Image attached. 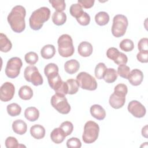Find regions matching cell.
Instances as JSON below:
<instances>
[{
	"label": "cell",
	"mask_w": 148,
	"mask_h": 148,
	"mask_svg": "<svg viewBox=\"0 0 148 148\" xmlns=\"http://www.w3.org/2000/svg\"><path fill=\"white\" fill-rule=\"evenodd\" d=\"M26 10L21 5H16L13 8L8 14L7 20L12 29L17 33L23 32L25 28V17Z\"/></svg>",
	"instance_id": "cell-1"
},
{
	"label": "cell",
	"mask_w": 148,
	"mask_h": 148,
	"mask_svg": "<svg viewBox=\"0 0 148 148\" xmlns=\"http://www.w3.org/2000/svg\"><path fill=\"white\" fill-rule=\"evenodd\" d=\"M50 16V10L47 7H41L32 12L29 19V23L31 29L34 30L40 29L43 23L47 21Z\"/></svg>",
	"instance_id": "cell-2"
},
{
	"label": "cell",
	"mask_w": 148,
	"mask_h": 148,
	"mask_svg": "<svg viewBox=\"0 0 148 148\" xmlns=\"http://www.w3.org/2000/svg\"><path fill=\"white\" fill-rule=\"evenodd\" d=\"M58 50L60 55L63 57H69L73 55L75 51L73 40L71 36L68 34H63L58 39Z\"/></svg>",
	"instance_id": "cell-3"
},
{
	"label": "cell",
	"mask_w": 148,
	"mask_h": 148,
	"mask_svg": "<svg viewBox=\"0 0 148 148\" xmlns=\"http://www.w3.org/2000/svg\"><path fill=\"white\" fill-rule=\"evenodd\" d=\"M99 127L97 123L93 121H88L84 125L82 139L86 143L94 142L98 137Z\"/></svg>",
	"instance_id": "cell-4"
},
{
	"label": "cell",
	"mask_w": 148,
	"mask_h": 148,
	"mask_svg": "<svg viewBox=\"0 0 148 148\" xmlns=\"http://www.w3.org/2000/svg\"><path fill=\"white\" fill-rule=\"evenodd\" d=\"M128 25V19L126 16L123 14H117L113 19L112 26V33L116 38L123 36Z\"/></svg>",
	"instance_id": "cell-5"
},
{
	"label": "cell",
	"mask_w": 148,
	"mask_h": 148,
	"mask_svg": "<svg viewBox=\"0 0 148 148\" xmlns=\"http://www.w3.org/2000/svg\"><path fill=\"white\" fill-rule=\"evenodd\" d=\"M51 104L59 113L68 114L71 110V106L68 103L65 95L56 93L51 98Z\"/></svg>",
	"instance_id": "cell-6"
},
{
	"label": "cell",
	"mask_w": 148,
	"mask_h": 148,
	"mask_svg": "<svg viewBox=\"0 0 148 148\" xmlns=\"http://www.w3.org/2000/svg\"><path fill=\"white\" fill-rule=\"evenodd\" d=\"M76 80L83 89L93 91L97 88V83L95 78L86 72H80L76 76Z\"/></svg>",
	"instance_id": "cell-7"
},
{
	"label": "cell",
	"mask_w": 148,
	"mask_h": 148,
	"mask_svg": "<svg viewBox=\"0 0 148 148\" xmlns=\"http://www.w3.org/2000/svg\"><path fill=\"white\" fill-rule=\"evenodd\" d=\"M22 65L23 62L20 58L14 57L10 58L6 64L5 74L9 78H16L20 74Z\"/></svg>",
	"instance_id": "cell-8"
},
{
	"label": "cell",
	"mask_w": 148,
	"mask_h": 148,
	"mask_svg": "<svg viewBox=\"0 0 148 148\" xmlns=\"http://www.w3.org/2000/svg\"><path fill=\"white\" fill-rule=\"evenodd\" d=\"M24 76L27 82L32 83L35 86L43 84V77L35 66H27L24 69Z\"/></svg>",
	"instance_id": "cell-9"
},
{
	"label": "cell",
	"mask_w": 148,
	"mask_h": 148,
	"mask_svg": "<svg viewBox=\"0 0 148 148\" xmlns=\"http://www.w3.org/2000/svg\"><path fill=\"white\" fill-rule=\"evenodd\" d=\"M108 58L113 60L114 63L117 65L126 64L128 61L127 56L123 53L120 52L119 50L115 47H110L106 51Z\"/></svg>",
	"instance_id": "cell-10"
},
{
	"label": "cell",
	"mask_w": 148,
	"mask_h": 148,
	"mask_svg": "<svg viewBox=\"0 0 148 148\" xmlns=\"http://www.w3.org/2000/svg\"><path fill=\"white\" fill-rule=\"evenodd\" d=\"M15 88L10 82H5L0 88V99L2 101L7 102L11 100L14 94Z\"/></svg>",
	"instance_id": "cell-11"
},
{
	"label": "cell",
	"mask_w": 148,
	"mask_h": 148,
	"mask_svg": "<svg viewBox=\"0 0 148 148\" xmlns=\"http://www.w3.org/2000/svg\"><path fill=\"white\" fill-rule=\"evenodd\" d=\"M128 110L134 117L137 118L144 117L146 112L145 107L140 102L136 100L130 102L128 105Z\"/></svg>",
	"instance_id": "cell-12"
},
{
	"label": "cell",
	"mask_w": 148,
	"mask_h": 148,
	"mask_svg": "<svg viewBox=\"0 0 148 148\" xmlns=\"http://www.w3.org/2000/svg\"><path fill=\"white\" fill-rule=\"evenodd\" d=\"M125 95L124 94L114 91L110 96L109 100L111 107L114 109H119L123 107L125 102Z\"/></svg>",
	"instance_id": "cell-13"
},
{
	"label": "cell",
	"mask_w": 148,
	"mask_h": 148,
	"mask_svg": "<svg viewBox=\"0 0 148 148\" xmlns=\"http://www.w3.org/2000/svg\"><path fill=\"white\" fill-rule=\"evenodd\" d=\"M143 79V72L138 69H134L130 72L127 79L133 86H136L142 83Z\"/></svg>",
	"instance_id": "cell-14"
},
{
	"label": "cell",
	"mask_w": 148,
	"mask_h": 148,
	"mask_svg": "<svg viewBox=\"0 0 148 148\" xmlns=\"http://www.w3.org/2000/svg\"><path fill=\"white\" fill-rule=\"evenodd\" d=\"M90 113L92 117L98 120H103L106 116L105 109L99 105L95 104L90 108Z\"/></svg>",
	"instance_id": "cell-15"
},
{
	"label": "cell",
	"mask_w": 148,
	"mask_h": 148,
	"mask_svg": "<svg viewBox=\"0 0 148 148\" xmlns=\"http://www.w3.org/2000/svg\"><path fill=\"white\" fill-rule=\"evenodd\" d=\"M78 53L82 57H88L90 56L93 50L92 46L88 42L84 41L81 42L78 46Z\"/></svg>",
	"instance_id": "cell-16"
},
{
	"label": "cell",
	"mask_w": 148,
	"mask_h": 148,
	"mask_svg": "<svg viewBox=\"0 0 148 148\" xmlns=\"http://www.w3.org/2000/svg\"><path fill=\"white\" fill-rule=\"evenodd\" d=\"M12 129L16 134L18 135H23L27 132V125L24 121L18 119L13 122Z\"/></svg>",
	"instance_id": "cell-17"
},
{
	"label": "cell",
	"mask_w": 148,
	"mask_h": 148,
	"mask_svg": "<svg viewBox=\"0 0 148 148\" xmlns=\"http://www.w3.org/2000/svg\"><path fill=\"white\" fill-rule=\"evenodd\" d=\"M66 135L64 131L59 127L54 128L51 132L50 138L51 140L55 143L59 144L62 143L65 139Z\"/></svg>",
	"instance_id": "cell-18"
},
{
	"label": "cell",
	"mask_w": 148,
	"mask_h": 148,
	"mask_svg": "<svg viewBox=\"0 0 148 148\" xmlns=\"http://www.w3.org/2000/svg\"><path fill=\"white\" fill-rule=\"evenodd\" d=\"M30 134L35 139H40L45 135V129L41 125L35 124L31 127Z\"/></svg>",
	"instance_id": "cell-19"
},
{
	"label": "cell",
	"mask_w": 148,
	"mask_h": 148,
	"mask_svg": "<svg viewBox=\"0 0 148 148\" xmlns=\"http://www.w3.org/2000/svg\"><path fill=\"white\" fill-rule=\"evenodd\" d=\"M80 68L79 62L74 59L67 61L64 65V69L69 74H73L77 72Z\"/></svg>",
	"instance_id": "cell-20"
},
{
	"label": "cell",
	"mask_w": 148,
	"mask_h": 148,
	"mask_svg": "<svg viewBox=\"0 0 148 148\" xmlns=\"http://www.w3.org/2000/svg\"><path fill=\"white\" fill-rule=\"evenodd\" d=\"M25 117L30 121H35L38 120L39 116V112L35 107H28L24 112Z\"/></svg>",
	"instance_id": "cell-21"
},
{
	"label": "cell",
	"mask_w": 148,
	"mask_h": 148,
	"mask_svg": "<svg viewBox=\"0 0 148 148\" xmlns=\"http://www.w3.org/2000/svg\"><path fill=\"white\" fill-rule=\"evenodd\" d=\"M12 47L10 40L8 38L6 35L3 33L0 34V50L2 52H8Z\"/></svg>",
	"instance_id": "cell-22"
},
{
	"label": "cell",
	"mask_w": 148,
	"mask_h": 148,
	"mask_svg": "<svg viewBox=\"0 0 148 148\" xmlns=\"http://www.w3.org/2000/svg\"><path fill=\"white\" fill-rule=\"evenodd\" d=\"M55 53L56 49L53 45H46L44 46L40 50V54L45 59H50L52 58Z\"/></svg>",
	"instance_id": "cell-23"
},
{
	"label": "cell",
	"mask_w": 148,
	"mask_h": 148,
	"mask_svg": "<svg viewBox=\"0 0 148 148\" xmlns=\"http://www.w3.org/2000/svg\"><path fill=\"white\" fill-rule=\"evenodd\" d=\"M18 96L22 99L29 100L33 96V91L29 86H23L18 91Z\"/></svg>",
	"instance_id": "cell-24"
},
{
	"label": "cell",
	"mask_w": 148,
	"mask_h": 148,
	"mask_svg": "<svg viewBox=\"0 0 148 148\" xmlns=\"http://www.w3.org/2000/svg\"><path fill=\"white\" fill-rule=\"evenodd\" d=\"M51 18L54 24L61 25L66 22V16L63 12H54L52 15Z\"/></svg>",
	"instance_id": "cell-25"
},
{
	"label": "cell",
	"mask_w": 148,
	"mask_h": 148,
	"mask_svg": "<svg viewBox=\"0 0 148 148\" xmlns=\"http://www.w3.org/2000/svg\"><path fill=\"white\" fill-rule=\"evenodd\" d=\"M95 21L99 25H105L109 21V16L105 12H99L95 16Z\"/></svg>",
	"instance_id": "cell-26"
},
{
	"label": "cell",
	"mask_w": 148,
	"mask_h": 148,
	"mask_svg": "<svg viewBox=\"0 0 148 148\" xmlns=\"http://www.w3.org/2000/svg\"><path fill=\"white\" fill-rule=\"evenodd\" d=\"M117 77V71L113 68H107L103 77L104 80L108 83H112L116 81Z\"/></svg>",
	"instance_id": "cell-27"
},
{
	"label": "cell",
	"mask_w": 148,
	"mask_h": 148,
	"mask_svg": "<svg viewBox=\"0 0 148 148\" xmlns=\"http://www.w3.org/2000/svg\"><path fill=\"white\" fill-rule=\"evenodd\" d=\"M66 83L68 85V94L71 95L75 94L78 91L79 84L77 80H75L73 79H70L67 80Z\"/></svg>",
	"instance_id": "cell-28"
},
{
	"label": "cell",
	"mask_w": 148,
	"mask_h": 148,
	"mask_svg": "<svg viewBox=\"0 0 148 148\" xmlns=\"http://www.w3.org/2000/svg\"><path fill=\"white\" fill-rule=\"evenodd\" d=\"M8 113L12 117L19 115L21 111V108L16 103H12L7 106Z\"/></svg>",
	"instance_id": "cell-29"
},
{
	"label": "cell",
	"mask_w": 148,
	"mask_h": 148,
	"mask_svg": "<svg viewBox=\"0 0 148 148\" xmlns=\"http://www.w3.org/2000/svg\"><path fill=\"white\" fill-rule=\"evenodd\" d=\"M70 14L76 18H79L84 12L82 6L79 3L72 4L69 9Z\"/></svg>",
	"instance_id": "cell-30"
},
{
	"label": "cell",
	"mask_w": 148,
	"mask_h": 148,
	"mask_svg": "<svg viewBox=\"0 0 148 148\" xmlns=\"http://www.w3.org/2000/svg\"><path fill=\"white\" fill-rule=\"evenodd\" d=\"M107 68L104 63H98L95 68V76L98 79H103L105 73L106 71Z\"/></svg>",
	"instance_id": "cell-31"
},
{
	"label": "cell",
	"mask_w": 148,
	"mask_h": 148,
	"mask_svg": "<svg viewBox=\"0 0 148 148\" xmlns=\"http://www.w3.org/2000/svg\"><path fill=\"white\" fill-rule=\"evenodd\" d=\"M119 46L120 49L126 52L131 51H132L134 48V44L130 39H125L121 40V42L120 43Z\"/></svg>",
	"instance_id": "cell-32"
},
{
	"label": "cell",
	"mask_w": 148,
	"mask_h": 148,
	"mask_svg": "<svg viewBox=\"0 0 148 148\" xmlns=\"http://www.w3.org/2000/svg\"><path fill=\"white\" fill-rule=\"evenodd\" d=\"M49 2L56 10V12H63L65 9L66 5L64 0H50Z\"/></svg>",
	"instance_id": "cell-33"
},
{
	"label": "cell",
	"mask_w": 148,
	"mask_h": 148,
	"mask_svg": "<svg viewBox=\"0 0 148 148\" xmlns=\"http://www.w3.org/2000/svg\"><path fill=\"white\" fill-rule=\"evenodd\" d=\"M44 73L46 77L54 73H58V67L56 64L49 63L45 66Z\"/></svg>",
	"instance_id": "cell-34"
},
{
	"label": "cell",
	"mask_w": 148,
	"mask_h": 148,
	"mask_svg": "<svg viewBox=\"0 0 148 148\" xmlns=\"http://www.w3.org/2000/svg\"><path fill=\"white\" fill-rule=\"evenodd\" d=\"M24 59L27 63L30 65H34L38 61V56L36 53L30 51L25 55Z\"/></svg>",
	"instance_id": "cell-35"
},
{
	"label": "cell",
	"mask_w": 148,
	"mask_h": 148,
	"mask_svg": "<svg viewBox=\"0 0 148 148\" xmlns=\"http://www.w3.org/2000/svg\"><path fill=\"white\" fill-rule=\"evenodd\" d=\"M60 128L64 131L66 136L71 134L73 130V125L72 123L69 121H65L61 123Z\"/></svg>",
	"instance_id": "cell-36"
},
{
	"label": "cell",
	"mask_w": 148,
	"mask_h": 148,
	"mask_svg": "<svg viewBox=\"0 0 148 148\" xmlns=\"http://www.w3.org/2000/svg\"><path fill=\"white\" fill-rule=\"evenodd\" d=\"M117 74L121 77L127 79L130 73V68L125 64L120 65L117 68Z\"/></svg>",
	"instance_id": "cell-37"
},
{
	"label": "cell",
	"mask_w": 148,
	"mask_h": 148,
	"mask_svg": "<svg viewBox=\"0 0 148 148\" xmlns=\"http://www.w3.org/2000/svg\"><path fill=\"white\" fill-rule=\"evenodd\" d=\"M66 146L68 148H80L82 146V143L78 138L73 137L67 140Z\"/></svg>",
	"instance_id": "cell-38"
},
{
	"label": "cell",
	"mask_w": 148,
	"mask_h": 148,
	"mask_svg": "<svg viewBox=\"0 0 148 148\" xmlns=\"http://www.w3.org/2000/svg\"><path fill=\"white\" fill-rule=\"evenodd\" d=\"M5 146L7 148H16L19 147L17 140L13 136H9L5 140Z\"/></svg>",
	"instance_id": "cell-39"
},
{
	"label": "cell",
	"mask_w": 148,
	"mask_h": 148,
	"mask_svg": "<svg viewBox=\"0 0 148 148\" xmlns=\"http://www.w3.org/2000/svg\"><path fill=\"white\" fill-rule=\"evenodd\" d=\"M77 21L82 25L86 26L89 24L90 22V17L88 14L84 12L83 13L77 18H76Z\"/></svg>",
	"instance_id": "cell-40"
},
{
	"label": "cell",
	"mask_w": 148,
	"mask_h": 148,
	"mask_svg": "<svg viewBox=\"0 0 148 148\" xmlns=\"http://www.w3.org/2000/svg\"><path fill=\"white\" fill-rule=\"evenodd\" d=\"M138 60L142 63H146L148 61V50L140 51L136 55Z\"/></svg>",
	"instance_id": "cell-41"
},
{
	"label": "cell",
	"mask_w": 148,
	"mask_h": 148,
	"mask_svg": "<svg viewBox=\"0 0 148 148\" xmlns=\"http://www.w3.org/2000/svg\"><path fill=\"white\" fill-rule=\"evenodd\" d=\"M148 39L147 38H142L138 42V48L139 51L143 50H148V46H147Z\"/></svg>",
	"instance_id": "cell-42"
},
{
	"label": "cell",
	"mask_w": 148,
	"mask_h": 148,
	"mask_svg": "<svg viewBox=\"0 0 148 148\" xmlns=\"http://www.w3.org/2000/svg\"><path fill=\"white\" fill-rule=\"evenodd\" d=\"M114 91H116V92H119L122 94H124L125 95H127V92H128V88H127V86L123 83H120L118 84L117 85H116L114 87Z\"/></svg>",
	"instance_id": "cell-43"
},
{
	"label": "cell",
	"mask_w": 148,
	"mask_h": 148,
	"mask_svg": "<svg viewBox=\"0 0 148 148\" xmlns=\"http://www.w3.org/2000/svg\"><path fill=\"white\" fill-rule=\"evenodd\" d=\"M78 3H79L82 7L86 9L91 8L95 2L94 0H78Z\"/></svg>",
	"instance_id": "cell-44"
},
{
	"label": "cell",
	"mask_w": 148,
	"mask_h": 148,
	"mask_svg": "<svg viewBox=\"0 0 148 148\" xmlns=\"http://www.w3.org/2000/svg\"><path fill=\"white\" fill-rule=\"evenodd\" d=\"M142 135L145 137L147 138V125H145L144 127H143L142 130Z\"/></svg>",
	"instance_id": "cell-45"
}]
</instances>
